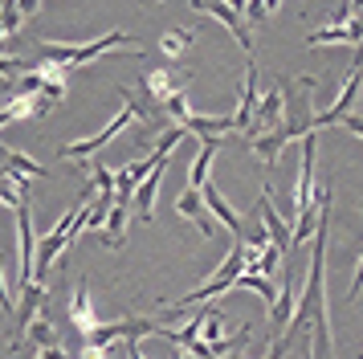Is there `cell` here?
Wrapping results in <instances>:
<instances>
[{
	"label": "cell",
	"mask_w": 363,
	"mask_h": 359,
	"mask_svg": "<svg viewBox=\"0 0 363 359\" xmlns=\"http://www.w3.org/2000/svg\"><path fill=\"white\" fill-rule=\"evenodd\" d=\"M274 9H278V4H269V0H253V4H245V16H253V25H262Z\"/></svg>",
	"instance_id": "f1b7e54d"
},
{
	"label": "cell",
	"mask_w": 363,
	"mask_h": 359,
	"mask_svg": "<svg viewBox=\"0 0 363 359\" xmlns=\"http://www.w3.org/2000/svg\"><path fill=\"white\" fill-rule=\"evenodd\" d=\"M0 172H9V176H21V180H41L45 176V167L33 160V155H25V151H9V160Z\"/></svg>",
	"instance_id": "ac0fdd59"
},
{
	"label": "cell",
	"mask_w": 363,
	"mask_h": 359,
	"mask_svg": "<svg viewBox=\"0 0 363 359\" xmlns=\"http://www.w3.org/2000/svg\"><path fill=\"white\" fill-rule=\"evenodd\" d=\"M111 351L106 347H94V343H82V351H78V359H106Z\"/></svg>",
	"instance_id": "1f68e13d"
},
{
	"label": "cell",
	"mask_w": 363,
	"mask_h": 359,
	"mask_svg": "<svg viewBox=\"0 0 363 359\" xmlns=\"http://www.w3.org/2000/svg\"><path fill=\"white\" fill-rule=\"evenodd\" d=\"M253 111H257V65L249 62V74L241 82V102H237V111H233V131H245L253 127Z\"/></svg>",
	"instance_id": "30bf717a"
},
{
	"label": "cell",
	"mask_w": 363,
	"mask_h": 359,
	"mask_svg": "<svg viewBox=\"0 0 363 359\" xmlns=\"http://www.w3.org/2000/svg\"><path fill=\"white\" fill-rule=\"evenodd\" d=\"M257 216H262V228H265V237H269V245H278L281 253H286V245H290V228H286V221L278 216L269 192H262V200H257Z\"/></svg>",
	"instance_id": "5bb4252c"
},
{
	"label": "cell",
	"mask_w": 363,
	"mask_h": 359,
	"mask_svg": "<svg viewBox=\"0 0 363 359\" xmlns=\"http://www.w3.org/2000/svg\"><path fill=\"white\" fill-rule=\"evenodd\" d=\"M176 212H180V216H188V221H192L204 237H216V225H213V216H208V209H204V196H200L196 188H184L180 200H176Z\"/></svg>",
	"instance_id": "8fae6325"
},
{
	"label": "cell",
	"mask_w": 363,
	"mask_h": 359,
	"mask_svg": "<svg viewBox=\"0 0 363 359\" xmlns=\"http://www.w3.org/2000/svg\"><path fill=\"white\" fill-rule=\"evenodd\" d=\"M200 196H204V209H208V216H216L220 225L233 233V241H245V221H241V212L233 209L225 196L216 192V180H208L204 188H200Z\"/></svg>",
	"instance_id": "8992f818"
},
{
	"label": "cell",
	"mask_w": 363,
	"mask_h": 359,
	"mask_svg": "<svg viewBox=\"0 0 363 359\" xmlns=\"http://www.w3.org/2000/svg\"><path fill=\"white\" fill-rule=\"evenodd\" d=\"M180 127L192 131V135H200V139H220L225 131H233V114H229V118H204V114H188Z\"/></svg>",
	"instance_id": "e0dca14e"
},
{
	"label": "cell",
	"mask_w": 363,
	"mask_h": 359,
	"mask_svg": "<svg viewBox=\"0 0 363 359\" xmlns=\"http://www.w3.org/2000/svg\"><path fill=\"white\" fill-rule=\"evenodd\" d=\"M233 290H253V294H262L265 306H274V302H278V282H269V277H262V274H241L237 282H233Z\"/></svg>",
	"instance_id": "d6986e66"
},
{
	"label": "cell",
	"mask_w": 363,
	"mask_h": 359,
	"mask_svg": "<svg viewBox=\"0 0 363 359\" xmlns=\"http://www.w3.org/2000/svg\"><path fill=\"white\" fill-rule=\"evenodd\" d=\"M139 86H143V94L151 98V106H164L172 94L188 90V74H176V70H151V74L139 78Z\"/></svg>",
	"instance_id": "52a82bcc"
},
{
	"label": "cell",
	"mask_w": 363,
	"mask_h": 359,
	"mask_svg": "<svg viewBox=\"0 0 363 359\" xmlns=\"http://www.w3.org/2000/svg\"><path fill=\"white\" fill-rule=\"evenodd\" d=\"M21 9H17V0H4L0 4V29H4V37H13V33H21Z\"/></svg>",
	"instance_id": "cb8c5ba5"
},
{
	"label": "cell",
	"mask_w": 363,
	"mask_h": 359,
	"mask_svg": "<svg viewBox=\"0 0 363 359\" xmlns=\"http://www.w3.org/2000/svg\"><path fill=\"white\" fill-rule=\"evenodd\" d=\"M306 41H311V45H351L347 25H318V29H314Z\"/></svg>",
	"instance_id": "7402d4cb"
},
{
	"label": "cell",
	"mask_w": 363,
	"mask_h": 359,
	"mask_svg": "<svg viewBox=\"0 0 363 359\" xmlns=\"http://www.w3.org/2000/svg\"><path fill=\"white\" fill-rule=\"evenodd\" d=\"M37 359H50V355H45V351H41V355H37Z\"/></svg>",
	"instance_id": "d590c367"
},
{
	"label": "cell",
	"mask_w": 363,
	"mask_h": 359,
	"mask_svg": "<svg viewBox=\"0 0 363 359\" xmlns=\"http://www.w3.org/2000/svg\"><path fill=\"white\" fill-rule=\"evenodd\" d=\"M25 339H33L41 351H50V347H57V331H53V323L45 314H37L33 323H29V331H25Z\"/></svg>",
	"instance_id": "ffe728a7"
},
{
	"label": "cell",
	"mask_w": 363,
	"mask_h": 359,
	"mask_svg": "<svg viewBox=\"0 0 363 359\" xmlns=\"http://www.w3.org/2000/svg\"><path fill=\"white\" fill-rule=\"evenodd\" d=\"M69 323H74V331L78 335H90V331H99V314H94V302H90V294H86V286H78V290L69 294Z\"/></svg>",
	"instance_id": "4fadbf2b"
},
{
	"label": "cell",
	"mask_w": 363,
	"mask_h": 359,
	"mask_svg": "<svg viewBox=\"0 0 363 359\" xmlns=\"http://www.w3.org/2000/svg\"><path fill=\"white\" fill-rule=\"evenodd\" d=\"M0 310H4V314L13 310V290H9V282H4V270H0Z\"/></svg>",
	"instance_id": "4dcf8cb0"
},
{
	"label": "cell",
	"mask_w": 363,
	"mask_h": 359,
	"mask_svg": "<svg viewBox=\"0 0 363 359\" xmlns=\"http://www.w3.org/2000/svg\"><path fill=\"white\" fill-rule=\"evenodd\" d=\"M278 261H281V249H278V245H265L262 258H257V265H253L249 274H262V277H269V282H274V270H278Z\"/></svg>",
	"instance_id": "603a6c76"
},
{
	"label": "cell",
	"mask_w": 363,
	"mask_h": 359,
	"mask_svg": "<svg viewBox=\"0 0 363 359\" xmlns=\"http://www.w3.org/2000/svg\"><path fill=\"white\" fill-rule=\"evenodd\" d=\"M220 326H225V310L216 306L213 314H208V323H204V331H200V335H204V343H216V339H220Z\"/></svg>",
	"instance_id": "83f0119b"
},
{
	"label": "cell",
	"mask_w": 363,
	"mask_h": 359,
	"mask_svg": "<svg viewBox=\"0 0 363 359\" xmlns=\"http://www.w3.org/2000/svg\"><path fill=\"white\" fill-rule=\"evenodd\" d=\"M17 286L25 290L33 282V265H37V237H33V212H29V200L17 209Z\"/></svg>",
	"instance_id": "5b68a950"
},
{
	"label": "cell",
	"mask_w": 363,
	"mask_h": 359,
	"mask_svg": "<svg viewBox=\"0 0 363 359\" xmlns=\"http://www.w3.org/2000/svg\"><path fill=\"white\" fill-rule=\"evenodd\" d=\"M118 98H123V114H115V118H111V123H106L102 131H94L90 139H78V143H66L62 151H57L62 160H94V155H99L102 147L111 143V139H115L118 131L127 127V123H135V118H139L143 127H151V111H147V106H143V102H139V98L131 94V90H118Z\"/></svg>",
	"instance_id": "7a4b0ae2"
},
{
	"label": "cell",
	"mask_w": 363,
	"mask_h": 359,
	"mask_svg": "<svg viewBox=\"0 0 363 359\" xmlns=\"http://www.w3.org/2000/svg\"><path fill=\"white\" fill-rule=\"evenodd\" d=\"M192 37H196L192 29H167L164 37H160V53H167V57H184V49L192 45Z\"/></svg>",
	"instance_id": "44dd1931"
},
{
	"label": "cell",
	"mask_w": 363,
	"mask_h": 359,
	"mask_svg": "<svg viewBox=\"0 0 363 359\" xmlns=\"http://www.w3.org/2000/svg\"><path fill=\"white\" fill-rule=\"evenodd\" d=\"M192 13H208V16H216L225 29L237 37V45L249 53V62H253V33H249V25L241 21L245 16V4H225V0H216V4H204V0H192Z\"/></svg>",
	"instance_id": "277c9868"
},
{
	"label": "cell",
	"mask_w": 363,
	"mask_h": 359,
	"mask_svg": "<svg viewBox=\"0 0 363 359\" xmlns=\"http://www.w3.org/2000/svg\"><path fill=\"white\" fill-rule=\"evenodd\" d=\"M359 290H363V253H359V261H355V277H351V290H347V302H355V298H359Z\"/></svg>",
	"instance_id": "f546056e"
},
{
	"label": "cell",
	"mask_w": 363,
	"mask_h": 359,
	"mask_svg": "<svg viewBox=\"0 0 363 359\" xmlns=\"http://www.w3.org/2000/svg\"><path fill=\"white\" fill-rule=\"evenodd\" d=\"M172 351H176V359H196L192 351H184V347H172Z\"/></svg>",
	"instance_id": "e575fe53"
},
{
	"label": "cell",
	"mask_w": 363,
	"mask_h": 359,
	"mask_svg": "<svg viewBox=\"0 0 363 359\" xmlns=\"http://www.w3.org/2000/svg\"><path fill=\"white\" fill-rule=\"evenodd\" d=\"M45 306V286H41V282H29V286H25V290H21V339H25V331H29V323H33L37 319V310ZM21 339L13 343V347H9V351H21Z\"/></svg>",
	"instance_id": "9a60e30c"
},
{
	"label": "cell",
	"mask_w": 363,
	"mask_h": 359,
	"mask_svg": "<svg viewBox=\"0 0 363 359\" xmlns=\"http://www.w3.org/2000/svg\"><path fill=\"white\" fill-rule=\"evenodd\" d=\"M343 127L351 131V135H359V139H363V118H359V114H347V118H343Z\"/></svg>",
	"instance_id": "d6a6232c"
},
{
	"label": "cell",
	"mask_w": 363,
	"mask_h": 359,
	"mask_svg": "<svg viewBox=\"0 0 363 359\" xmlns=\"http://www.w3.org/2000/svg\"><path fill=\"white\" fill-rule=\"evenodd\" d=\"M294 306H298V298H294V277L281 274L278 302L269 306V326H274V343H278V339H281V331L290 326V319H294Z\"/></svg>",
	"instance_id": "9c48e42d"
},
{
	"label": "cell",
	"mask_w": 363,
	"mask_h": 359,
	"mask_svg": "<svg viewBox=\"0 0 363 359\" xmlns=\"http://www.w3.org/2000/svg\"><path fill=\"white\" fill-rule=\"evenodd\" d=\"M164 172H167V160L160 163V167H155V172H151V176L135 188V196H131L135 216H139V221H147V225H151V216H155V196H160V180H164Z\"/></svg>",
	"instance_id": "7c38bea8"
},
{
	"label": "cell",
	"mask_w": 363,
	"mask_h": 359,
	"mask_svg": "<svg viewBox=\"0 0 363 359\" xmlns=\"http://www.w3.org/2000/svg\"><path fill=\"white\" fill-rule=\"evenodd\" d=\"M90 180L99 184V196H115V172H111L106 163H94V167H90Z\"/></svg>",
	"instance_id": "d4e9b609"
},
{
	"label": "cell",
	"mask_w": 363,
	"mask_h": 359,
	"mask_svg": "<svg viewBox=\"0 0 363 359\" xmlns=\"http://www.w3.org/2000/svg\"><path fill=\"white\" fill-rule=\"evenodd\" d=\"M123 351H127V359H147V355H143V347H139V343H123Z\"/></svg>",
	"instance_id": "836d02e7"
},
{
	"label": "cell",
	"mask_w": 363,
	"mask_h": 359,
	"mask_svg": "<svg viewBox=\"0 0 363 359\" xmlns=\"http://www.w3.org/2000/svg\"><path fill=\"white\" fill-rule=\"evenodd\" d=\"M327 233H330V196L323 212H318V225H314V253H311V270H306V290L302 302L294 306V319L281 335V347L290 351L298 331H311V359H335V339H330V319H327Z\"/></svg>",
	"instance_id": "6da1fadb"
},
{
	"label": "cell",
	"mask_w": 363,
	"mask_h": 359,
	"mask_svg": "<svg viewBox=\"0 0 363 359\" xmlns=\"http://www.w3.org/2000/svg\"><path fill=\"white\" fill-rule=\"evenodd\" d=\"M164 111L172 114L176 123H184V118L192 114V111H188V90H180V94H172V98H167V102H164Z\"/></svg>",
	"instance_id": "4316f807"
},
{
	"label": "cell",
	"mask_w": 363,
	"mask_h": 359,
	"mask_svg": "<svg viewBox=\"0 0 363 359\" xmlns=\"http://www.w3.org/2000/svg\"><path fill=\"white\" fill-rule=\"evenodd\" d=\"M184 135H188L184 127H167L164 135H160V143H155V155H164V160H172V147L180 143Z\"/></svg>",
	"instance_id": "484cf974"
},
{
	"label": "cell",
	"mask_w": 363,
	"mask_h": 359,
	"mask_svg": "<svg viewBox=\"0 0 363 359\" xmlns=\"http://www.w3.org/2000/svg\"><path fill=\"white\" fill-rule=\"evenodd\" d=\"M220 151V139H200V151L192 160V172H188V188H204L208 184V172H213V155Z\"/></svg>",
	"instance_id": "2e32d148"
},
{
	"label": "cell",
	"mask_w": 363,
	"mask_h": 359,
	"mask_svg": "<svg viewBox=\"0 0 363 359\" xmlns=\"http://www.w3.org/2000/svg\"><path fill=\"white\" fill-rule=\"evenodd\" d=\"M118 45H135V37L131 33H102L99 41H90V45L37 41V53H41V62H53V65H62V70H78V65L94 62V57H102L106 49H118Z\"/></svg>",
	"instance_id": "3957f363"
},
{
	"label": "cell",
	"mask_w": 363,
	"mask_h": 359,
	"mask_svg": "<svg viewBox=\"0 0 363 359\" xmlns=\"http://www.w3.org/2000/svg\"><path fill=\"white\" fill-rule=\"evenodd\" d=\"M314 155H318V139H314V131L302 139V172H298V192H294V209L306 212L314 200Z\"/></svg>",
	"instance_id": "ba28073f"
}]
</instances>
